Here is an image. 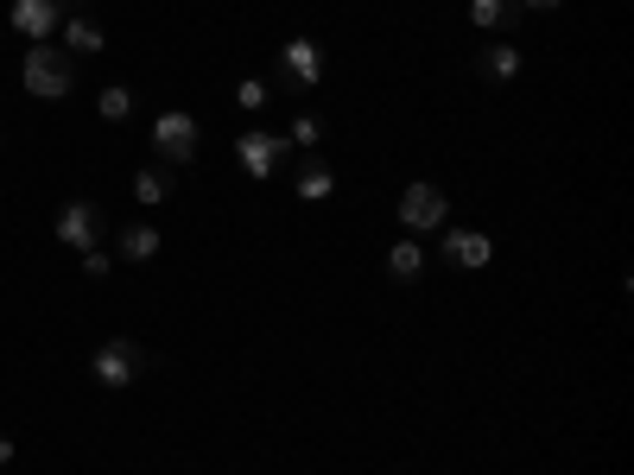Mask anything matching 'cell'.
Masks as SVG:
<instances>
[{
    "label": "cell",
    "instance_id": "6da1fadb",
    "mask_svg": "<svg viewBox=\"0 0 634 475\" xmlns=\"http://www.w3.org/2000/svg\"><path fill=\"white\" fill-rule=\"evenodd\" d=\"M20 76H26V89H33L38 102H64L76 89V64H71V51H58V45H26Z\"/></svg>",
    "mask_w": 634,
    "mask_h": 475
},
{
    "label": "cell",
    "instance_id": "7a4b0ae2",
    "mask_svg": "<svg viewBox=\"0 0 634 475\" xmlns=\"http://www.w3.org/2000/svg\"><path fill=\"white\" fill-rule=\"evenodd\" d=\"M96 380L109 387V393H121V387H134L140 380V367H147V355H140V342H127V336H114V342H102L96 349Z\"/></svg>",
    "mask_w": 634,
    "mask_h": 475
},
{
    "label": "cell",
    "instance_id": "3957f363",
    "mask_svg": "<svg viewBox=\"0 0 634 475\" xmlns=\"http://www.w3.org/2000/svg\"><path fill=\"white\" fill-rule=\"evenodd\" d=\"M450 216V197L438 190V184H407V197H400V228H412V235H425V228H445Z\"/></svg>",
    "mask_w": 634,
    "mask_h": 475
},
{
    "label": "cell",
    "instance_id": "277c9868",
    "mask_svg": "<svg viewBox=\"0 0 634 475\" xmlns=\"http://www.w3.org/2000/svg\"><path fill=\"white\" fill-rule=\"evenodd\" d=\"M152 147H159V159H172V165H190L197 159V121L185 109H165L152 121Z\"/></svg>",
    "mask_w": 634,
    "mask_h": 475
},
{
    "label": "cell",
    "instance_id": "5b68a950",
    "mask_svg": "<svg viewBox=\"0 0 634 475\" xmlns=\"http://www.w3.org/2000/svg\"><path fill=\"white\" fill-rule=\"evenodd\" d=\"M286 152H293V147H286V134H261V127L235 140V159H241V172H248L254 184H266V178H273V165H279Z\"/></svg>",
    "mask_w": 634,
    "mask_h": 475
},
{
    "label": "cell",
    "instance_id": "8992f818",
    "mask_svg": "<svg viewBox=\"0 0 634 475\" xmlns=\"http://www.w3.org/2000/svg\"><path fill=\"white\" fill-rule=\"evenodd\" d=\"M13 33L20 38H33V45H45V38L64 26V0H13Z\"/></svg>",
    "mask_w": 634,
    "mask_h": 475
},
{
    "label": "cell",
    "instance_id": "52a82bcc",
    "mask_svg": "<svg viewBox=\"0 0 634 475\" xmlns=\"http://www.w3.org/2000/svg\"><path fill=\"white\" fill-rule=\"evenodd\" d=\"M58 241L76 248V254H83V248H96V241H102V210H96V203H83V197L64 203V210H58Z\"/></svg>",
    "mask_w": 634,
    "mask_h": 475
},
{
    "label": "cell",
    "instance_id": "ba28073f",
    "mask_svg": "<svg viewBox=\"0 0 634 475\" xmlns=\"http://www.w3.org/2000/svg\"><path fill=\"white\" fill-rule=\"evenodd\" d=\"M279 64H286V76H293L299 89H318V83H324V51H318V38H293V45L279 51Z\"/></svg>",
    "mask_w": 634,
    "mask_h": 475
},
{
    "label": "cell",
    "instance_id": "9c48e42d",
    "mask_svg": "<svg viewBox=\"0 0 634 475\" xmlns=\"http://www.w3.org/2000/svg\"><path fill=\"white\" fill-rule=\"evenodd\" d=\"M445 260H450V266H470V273H476V266H488V260H495V241H488L483 228H450V235H445Z\"/></svg>",
    "mask_w": 634,
    "mask_h": 475
},
{
    "label": "cell",
    "instance_id": "30bf717a",
    "mask_svg": "<svg viewBox=\"0 0 634 475\" xmlns=\"http://www.w3.org/2000/svg\"><path fill=\"white\" fill-rule=\"evenodd\" d=\"M293 197H299V203H331V197H336L331 159H304V172L293 178Z\"/></svg>",
    "mask_w": 634,
    "mask_h": 475
},
{
    "label": "cell",
    "instance_id": "8fae6325",
    "mask_svg": "<svg viewBox=\"0 0 634 475\" xmlns=\"http://www.w3.org/2000/svg\"><path fill=\"white\" fill-rule=\"evenodd\" d=\"M476 33H514V0H470Z\"/></svg>",
    "mask_w": 634,
    "mask_h": 475
},
{
    "label": "cell",
    "instance_id": "7c38bea8",
    "mask_svg": "<svg viewBox=\"0 0 634 475\" xmlns=\"http://www.w3.org/2000/svg\"><path fill=\"white\" fill-rule=\"evenodd\" d=\"M102 45H109V38H102L96 20H64V51H71V58H96Z\"/></svg>",
    "mask_w": 634,
    "mask_h": 475
},
{
    "label": "cell",
    "instance_id": "4fadbf2b",
    "mask_svg": "<svg viewBox=\"0 0 634 475\" xmlns=\"http://www.w3.org/2000/svg\"><path fill=\"white\" fill-rule=\"evenodd\" d=\"M387 273H394L400 286H412V279L425 273V254H419V241H394V248H387Z\"/></svg>",
    "mask_w": 634,
    "mask_h": 475
},
{
    "label": "cell",
    "instance_id": "5bb4252c",
    "mask_svg": "<svg viewBox=\"0 0 634 475\" xmlns=\"http://www.w3.org/2000/svg\"><path fill=\"white\" fill-rule=\"evenodd\" d=\"M483 76L514 83V76H521V51H514V45H488V51H483Z\"/></svg>",
    "mask_w": 634,
    "mask_h": 475
},
{
    "label": "cell",
    "instance_id": "9a60e30c",
    "mask_svg": "<svg viewBox=\"0 0 634 475\" xmlns=\"http://www.w3.org/2000/svg\"><path fill=\"white\" fill-rule=\"evenodd\" d=\"M159 254V228H121V260H152Z\"/></svg>",
    "mask_w": 634,
    "mask_h": 475
},
{
    "label": "cell",
    "instance_id": "2e32d148",
    "mask_svg": "<svg viewBox=\"0 0 634 475\" xmlns=\"http://www.w3.org/2000/svg\"><path fill=\"white\" fill-rule=\"evenodd\" d=\"M96 109H102V121H127V114H134V89H127V83H109Z\"/></svg>",
    "mask_w": 634,
    "mask_h": 475
},
{
    "label": "cell",
    "instance_id": "e0dca14e",
    "mask_svg": "<svg viewBox=\"0 0 634 475\" xmlns=\"http://www.w3.org/2000/svg\"><path fill=\"white\" fill-rule=\"evenodd\" d=\"M134 197H140V203H165V197H172L165 172H134Z\"/></svg>",
    "mask_w": 634,
    "mask_h": 475
},
{
    "label": "cell",
    "instance_id": "ac0fdd59",
    "mask_svg": "<svg viewBox=\"0 0 634 475\" xmlns=\"http://www.w3.org/2000/svg\"><path fill=\"white\" fill-rule=\"evenodd\" d=\"M318 134H324V127H318L311 114H299V121H293V134H286V147H318Z\"/></svg>",
    "mask_w": 634,
    "mask_h": 475
},
{
    "label": "cell",
    "instance_id": "d6986e66",
    "mask_svg": "<svg viewBox=\"0 0 634 475\" xmlns=\"http://www.w3.org/2000/svg\"><path fill=\"white\" fill-rule=\"evenodd\" d=\"M83 273H89V279H109V273H114V260L102 254V248H83Z\"/></svg>",
    "mask_w": 634,
    "mask_h": 475
},
{
    "label": "cell",
    "instance_id": "ffe728a7",
    "mask_svg": "<svg viewBox=\"0 0 634 475\" xmlns=\"http://www.w3.org/2000/svg\"><path fill=\"white\" fill-rule=\"evenodd\" d=\"M235 102H241V109H266V83H254V76H248V83L235 89Z\"/></svg>",
    "mask_w": 634,
    "mask_h": 475
},
{
    "label": "cell",
    "instance_id": "44dd1931",
    "mask_svg": "<svg viewBox=\"0 0 634 475\" xmlns=\"http://www.w3.org/2000/svg\"><path fill=\"white\" fill-rule=\"evenodd\" d=\"M526 7H533V13H552V7H559V0H526Z\"/></svg>",
    "mask_w": 634,
    "mask_h": 475
},
{
    "label": "cell",
    "instance_id": "7402d4cb",
    "mask_svg": "<svg viewBox=\"0 0 634 475\" xmlns=\"http://www.w3.org/2000/svg\"><path fill=\"white\" fill-rule=\"evenodd\" d=\"M0 463H13V443H7V438H0Z\"/></svg>",
    "mask_w": 634,
    "mask_h": 475
}]
</instances>
